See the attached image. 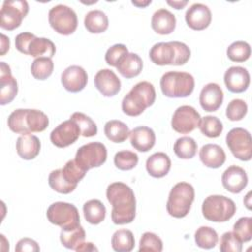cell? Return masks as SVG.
I'll use <instances>...</instances> for the list:
<instances>
[{"label":"cell","mask_w":252,"mask_h":252,"mask_svg":"<svg viewBox=\"0 0 252 252\" xmlns=\"http://www.w3.org/2000/svg\"><path fill=\"white\" fill-rule=\"evenodd\" d=\"M152 3L151 0H147V1H132V4L139 7V8H145L148 5H150Z\"/></svg>","instance_id":"cell-52"},{"label":"cell","mask_w":252,"mask_h":252,"mask_svg":"<svg viewBox=\"0 0 252 252\" xmlns=\"http://www.w3.org/2000/svg\"><path fill=\"white\" fill-rule=\"evenodd\" d=\"M152 29L158 34L171 33L176 26L175 16L166 9H159L156 11L151 21Z\"/></svg>","instance_id":"cell-27"},{"label":"cell","mask_w":252,"mask_h":252,"mask_svg":"<svg viewBox=\"0 0 252 252\" xmlns=\"http://www.w3.org/2000/svg\"><path fill=\"white\" fill-rule=\"evenodd\" d=\"M49 124L47 115L38 109L19 108L8 117V127L17 134L44 131Z\"/></svg>","instance_id":"cell-2"},{"label":"cell","mask_w":252,"mask_h":252,"mask_svg":"<svg viewBox=\"0 0 252 252\" xmlns=\"http://www.w3.org/2000/svg\"><path fill=\"white\" fill-rule=\"evenodd\" d=\"M86 232L80 224L75 227L62 228L60 232V241L62 245L68 249L76 250V248L85 241Z\"/></svg>","instance_id":"cell-31"},{"label":"cell","mask_w":252,"mask_h":252,"mask_svg":"<svg viewBox=\"0 0 252 252\" xmlns=\"http://www.w3.org/2000/svg\"><path fill=\"white\" fill-rule=\"evenodd\" d=\"M18 94L17 80L12 76L11 68L5 62L0 63V104L5 105L16 97Z\"/></svg>","instance_id":"cell-17"},{"label":"cell","mask_w":252,"mask_h":252,"mask_svg":"<svg viewBox=\"0 0 252 252\" xmlns=\"http://www.w3.org/2000/svg\"><path fill=\"white\" fill-rule=\"evenodd\" d=\"M171 166L169 157L162 152H158L150 156L146 161V169L148 173L155 178H161L165 176Z\"/></svg>","instance_id":"cell-26"},{"label":"cell","mask_w":252,"mask_h":252,"mask_svg":"<svg viewBox=\"0 0 252 252\" xmlns=\"http://www.w3.org/2000/svg\"><path fill=\"white\" fill-rule=\"evenodd\" d=\"M61 83L65 90L78 93L85 89L88 83V75L84 68L78 65L67 67L61 75Z\"/></svg>","instance_id":"cell-18"},{"label":"cell","mask_w":252,"mask_h":252,"mask_svg":"<svg viewBox=\"0 0 252 252\" xmlns=\"http://www.w3.org/2000/svg\"><path fill=\"white\" fill-rule=\"evenodd\" d=\"M130 142L132 147L139 152L150 151L156 143V135L153 129L147 126H139L130 131Z\"/></svg>","instance_id":"cell-23"},{"label":"cell","mask_w":252,"mask_h":252,"mask_svg":"<svg viewBox=\"0 0 252 252\" xmlns=\"http://www.w3.org/2000/svg\"><path fill=\"white\" fill-rule=\"evenodd\" d=\"M156 100V90L147 81L137 83L123 97L121 108L128 116H139L145 109L152 106Z\"/></svg>","instance_id":"cell-3"},{"label":"cell","mask_w":252,"mask_h":252,"mask_svg":"<svg viewBox=\"0 0 252 252\" xmlns=\"http://www.w3.org/2000/svg\"><path fill=\"white\" fill-rule=\"evenodd\" d=\"M187 26L195 31H202L209 27L212 21V13L208 6L202 3L191 5L185 13Z\"/></svg>","instance_id":"cell-16"},{"label":"cell","mask_w":252,"mask_h":252,"mask_svg":"<svg viewBox=\"0 0 252 252\" xmlns=\"http://www.w3.org/2000/svg\"><path fill=\"white\" fill-rule=\"evenodd\" d=\"M166 3L168 5H170L171 7H173L174 9L180 10V9H183L187 5L188 1H186V0H184V1H182V0L181 1H166Z\"/></svg>","instance_id":"cell-51"},{"label":"cell","mask_w":252,"mask_h":252,"mask_svg":"<svg viewBox=\"0 0 252 252\" xmlns=\"http://www.w3.org/2000/svg\"><path fill=\"white\" fill-rule=\"evenodd\" d=\"M106 198L112 205L111 220L115 224H126L136 216V198L133 190L123 182H113L107 186Z\"/></svg>","instance_id":"cell-1"},{"label":"cell","mask_w":252,"mask_h":252,"mask_svg":"<svg viewBox=\"0 0 252 252\" xmlns=\"http://www.w3.org/2000/svg\"><path fill=\"white\" fill-rule=\"evenodd\" d=\"M138 155L128 150L119 151L114 156V164L120 170H131L138 164Z\"/></svg>","instance_id":"cell-41"},{"label":"cell","mask_w":252,"mask_h":252,"mask_svg":"<svg viewBox=\"0 0 252 252\" xmlns=\"http://www.w3.org/2000/svg\"><path fill=\"white\" fill-rule=\"evenodd\" d=\"M40 147L39 139L31 133L22 134L16 142L18 155L26 160L33 159L39 154Z\"/></svg>","instance_id":"cell-24"},{"label":"cell","mask_w":252,"mask_h":252,"mask_svg":"<svg viewBox=\"0 0 252 252\" xmlns=\"http://www.w3.org/2000/svg\"><path fill=\"white\" fill-rule=\"evenodd\" d=\"M95 88L104 96H113L120 92L121 82L116 74L110 69L99 70L94 79Z\"/></svg>","instance_id":"cell-20"},{"label":"cell","mask_w":252,"mask_h":252,"mask_svg":"<svg viewBox=\"0 0 252 252\" xmlns=\"http://www.w3.org/2000/svg\"><path fill=\"white\" fill-rule=\"evenodd\" d=\"M173 151L179 158L189 159L192 158L197 153V143L193 138L184 136L175 141Z\"/></svg>","instance_id":"cell-34"},{"label":"cell","mask_w":252,"mask_h":252,"mask_svg":"<svg viewBox=\"0 0 252 252\" xmlns=\"http://www.w3.org/2000/svg\"><path fill=\"white\" fill-rule=\"evenodd\" d=\"M40 250L37 242L32 238H22L20 239L15 247L16 252H38Z\"/></svg>","instance_id":"cell-48"},{"label":"cell","mask_w":252,"mask_h":252,"mask_svg":"<svg viewBox=\"0 0 252 252\" xmlns=\"http://www.w3.org/2000/svg\"><path fill=\"white\" fill-rule=\"evenodd\" d=\"M252 218L242 217L238 219L233 224V233L241 240V242H248L252 238L251 231Z\"/></svg>","instance_id":"cell-44"},{"label":"cell","mask_w":252,"mask_h":252,"mask_svg":"<svg viewBox=\"0 0 252 252\" xmlns=\"http://www.w3.org/2000/svg\"><path fill=\"white\" fill-rule=\"evenodd\" d=\"M54 64L49 57L35 58L31 65V73L36 80H45L51 76Z\"/></svg>","instance_id":"cell-35"},{"label":"cell","mask_w":252,"mask_h":252,"mask_svg":"<svg viewBox=\"0 0 252 252\" xmlns=\"http://www.w3.org/2000/svg\"><path fill=\"white\" fill-rule=\"evenodd\" d=\"M127 53H128V48L126 47V45L121 43L114 44L107 49L105 53V61L109 66L116 67L121 57Z\"/></svg>","instance_id":"cell-47"},{"label":"cell","mask_w":252,"mask_h":252,"mask_svg":"<svg viewBox=\"0 0 252 252\" xmlns=\"http://www.w3.org/2000/svg\"><path fill=\"white\" fill-rule=\"evenodd\" d=\"M111 246L117 252L132 251L135 246V238L132 231L129 229L116 230L111 238Z\"/></svg>","instance_id":"cell-33"},{"label":"cell","mask_w":252,"mask_h":252,"mask_svg":"<svg viewBox=\"0 0 252 252\" xmlns=\"http://www.w3.org/2000/svg\"><path fill=\"white\" fill-rule=\"evenodd\" d=\"M139 251H150V252H160L162 251V241L161 239L153 232L143 233L140 244Z\"/></svg>","instance_id":"cell-43"},{"label":"cell","mask_w":252,"mask_h":252,"mask_svg":"<svg viewBox=\"0 0 252 252\" xmlns=\"http://www.w3.org/2000/svg\"><path fill=\"white\" fill-rule=\"evenodd\" d=\"M195 198L194 187L187 182H178L170 190L166 203L167 213L177 219L188 215Z\"/></svg>","instance_id":"cell-5"},{"label":"cell","mask_w":252,"mask_h":252,"mask_svg":"<svg viewBox=\"0 0 252 252\" xmlns=\"http://www.w3.org/2000/svg\"><path fill=\"white\" fill-rule=\"evenodd\" d=\"M236 212V205L222 195H211L202 204V213L206 220L214 222H223L230 220Z\"/></svg>","instance_id":"cell-8"},{"label":"cell","mask_w":252,"mask_h":252,"mask_svg":"<svg viewBox=\"0 0 252 252\" xmlns=\"http://www.w3.org/2000/svg\"><path fill=\"white\" fill-rule=\"evenodd\" d=\"M107 158L106 147L100 142H91L80 147L76 153V162L86 171L102 165Z\"/></svg>","instance_id":"cell-11"},{"label":"cell","mask_w":252,"mask_h":252,"mask_svg":"<svg viewBox=\"0 0 252 252\" xmlns=\"http://www.w3.org/2000/svg\"><path fill=\"white\" fill-rule=\"evenodd\" d=\"M70 118L78 124L82 136L89 138L96 135L97 126L94 121L88 115L82 112H74Z\"/></svg>","instance_id":"cell-40"},{"label":"cell","mask_w":252,"mask_h":252,"mask_svg":"<svg viewBox=\"0 0 252 252\" xmlns=\"http://www.w3.org/2000/svg\"><path fill=\"white\" fill-rule=\"evenodd\" d=\"M196 244L204 249H211L216 246L219 240L217 231L210 226H201L195 232Z\"/></svg>","instance_id":"cell-36"},{"label":"cell","mask_w":252,"mask_h":252,"mask_svg":"<svg viewBox=\"0 0 252 252\" xmlns=\"http://www.w3.org/2000/svg\"><path fill=\"white\" fill-rule=\"evenodd\" d=\"M15 45L21 53L33 57H49L55 54L54 43L45 37H36L33 33L25 32L16 36Z\"/></svg>","instance_id":"cell-7"},{"label":"cell","mask_w":252,"mask_h":252,"mask_svg":"<svg viewBox=\"0 0 252 252\" xmlns=\"http://www.w3.org/2000/svg\"><path fill=\"white\" fill-rule=\"evenodd\" d=\"M220 250L221 252H240L242 250V242L233 231H226L220 237Z\"/></svg>","instance_id":"cell-46"},{"label":"cell","mask_w":252,"mask_h":252,"mask_svg":"<svg viewBox=\"0 0 252 252\" xmlns=\"http://www.w3.org/2000/svg\"><path fill=\"white\" fill-rule=\"evenodd\" d=\"M247 109V103L243 99H232L226 107L225 115L230 121H239L246 115Z\"/></svg>","instance_id":"cell-45"},{"label":"cell","mask_w":252,"mask_h":252,"mask_svg":"<svg viewBox=\"0 0 252 252\" xmlns=\"http://www.w3.org/2000/svg\"><path fill=\"white\" fill-rule=\"evenodd\" d=\"M199 157L202 163L210 168L220 167L226 158L223 149L217 144L204 145L199 152Z\"/></svg>","instance_id":"cell-25"},{"label":"cell","mask_w":252,"mask_h":252,"mask_svg":"<svg viewBox=\"0 0 252 252\" xmlns=\"http://www.w3.org/2000/svg\"><path fill=\"white\" fill-rule=\"evenodd\" d=\"M199 129L203 135L209 138H218L221 134L223 126L221 121L217 116L207 115L201 118Z\"/></svg>","instance_id":"cell-37"},{"label":"cell","mask_w":252,"mask_h":252,"mask_svg":"<svg viewBox=\"0 0 252 252\" xmlns=\"http://www.w3.org/2000/svg\"><path fill=\"white\" fill-rule=\"evenodd\" d=\"M84 25L91 33H101L108 28V18L100 10H92L85 16Z\"/></svg>","instance_id":"cell-29"},{"label":"cell","mask_w":252,"mask_h":252,"mask_svg":"<svg viewBox=\"0 0 252 252\" xmlns=\"http://www.w3.org/2000/svg\"><path fill=\"white\" fill-rule=\"evenodd\" d=\"M81 131L78 124L72 120L63 121L50 133V141L57 148H66L74 144L80 137Z\"/></svg>","instance_id":"cell-15"},{"label":"cell","mask_w":252,"mask_h":252,"mask_svg":"<svg viewBox=\"0 0 252 252\" xmlns=\"http://www.w3.org/2000/svg\"><path fill=\"white\" fill-rule=\"evenodd\" d=\"M50 27L62 35L72 34L78 27V18L75 11L66 5H56L48 12Z\"/></svg>","instance_id":"cell-9"},{"label":"cell","mask_w":252,"mask_h":252,"mask_svg":"<svg viewBox=\"0 0 252 252\" xmlns=\"http://www.w3.org/2000/svg\"><path fill=\"white\" fill-rule=\"evenodd\" d=\"M10 47V40L9 37H7L5 34L1 33V55L3 56Z\"/></svg>","instance_id":"cell-50"},{"label":"cell","mask_w":252,"mask_h":252,"mask_svg":"<svg viewBox=\"0 0 252 252\" xmlns=\"http://www.w3.org/2000/svg\"><path fill=\"white\" fill-rule=\"evenodd\" d=\"M48 184L54 191L61 194H69L73 192L77 186L69 183L63 176L62 169H55L49 173Z\"/></svg>","instance_id":"cell-38"},{"label":"cell","mask_w":252,"mask_h":252,"mask_svg":"<svg viewBox=\"0 0 252 252\" xmlns=\"http://www.w3.org/2000/svg\"><path fill=\"white\" fill-rule=\"evenodd\" d=\"M191 55L190 48L180 41L158 42L150 49L149 56L153 63L159 66L184 65Z\"/></svg>","instance_id":"cell-4"},{"label":"cell","mask_w":252,"mask_h":252,"mask_svg":"<svg viewBox=\"0 0 252 252\" xmlns=\"http://www.w3.org/2000/svg\"><path fill=\"white\" fill-rule=\"evenodd\" d=\"M226 145L232 155L243 161L251 159L252 142L250 133L243 128L236 127L231 129L225 138Z\"/></svg>","instance_id":"cell-13"},{"label":"cell","mask_w":252,"mask_h":252,"mask_svg":"<svg viewBox=\"0 0 252 252\" xmlns=\"http://www.w3.org/2000/svg\"><path fill=\"white\" fill-rule=\"evenodd\" d=\"M29 13V4L25 0H6L0 11V27L13 31L20 27L23 19Z\"/></svg>","instance_id":"cell-12"},{"label":"cell","mask_w":252,"mask_h":252,"mask_svg":"<svg viewBox=\"0 0 252 252\" xmlns=\"http://www.w3.org/2000/svg\"><path fill=\"white\" fill-rule=\"evenodd\" d=\"M47 220L61 228H70L80 225L79 211L73 204L55 202L46 211Z\"/></svg>","instance_id":"cell-10"},{"label":"cell","mask_w":252,"mask_h":252,"mask_svg":"<svg viewBox=\"0 0 252 252\" xmlns=\"http://www.w3.org/2000/svg\"><path fill=\"white\" fill-rule=\"evenodd\" d=\"M199 101L201 107L208 112L217 111L223 101V92L216 83H209L203 87Z\"/></svg>","instance_id":"cell-22"},{"label":"cell","mask_w":252,"mask_h":252,"mask_svg":"<svg viewBox=\"0 0 252 252\" xmlns=\"http://www.w3.org/2000/svg\"><path fill=\"white\" fill-rule=\"evenodd\" d=\"M251 54V47L248 42L237 40L232 42L226 49L227 57L233 62H244Z\"/></svg>","instance_id":"cell-39"},{"label":"cell","mask_w":252,"mask_h":252,"mask_svg":"<svg viewBox=\"0 0 252 252\" xmlns=\"http://www.w3.org/2000/svg\"><path fill=\"white\" fill-rule=\"evenodd\" d=\"M223 81L229 92L238 94L247 90L250 84V75L245 68L232 66L225 71Z\"/></svg>","instance_id":"cell-19"},{"label":"cell","mask_w":252,"mask_h":252,"mask_svg":"<svg viewBox=\"0 0 252 252\" xmlns=\"http://www.w3.org/2000/svg\"><path fill=\"white\" fill-rule=\"evenodd\" d=\"M98 249L92 242H83L77 248L76 251H97Z\"/></svg>","instance_id":"cell-49"},{"label":"cell","mask_w":252,"mask_h":252,"mask_svg":"<svg viewBox=\"0 0 252 252\" xmlns=\"http://www.w3.org/2000/svg\"><path fill=\"white\" fill-rule=\"evenodd\" d=\"M222 186L233 194L240 193L248 183L245 170L237 165H230L224 170L221 176Z\"/></svg>","instance_id":"cell-21"},{"label":"cell","mask_w":252,"mask_h":252,"mask_svg":"<svg viewBox=\"0 0 252 252\" xmlns=\"http://www.w3.org/2000/svg\"><path fill=\"white\" fill-rule=\"evenodd\" d=\"M117 71L126 79L137 77L143 69V61L136 53L128 52L118 61L116 66Z\"/></svg>","instance_id":"cell-28"},{"label":"cell","mask_w":252,"mask_h":252,"mask_svg":"<svg viewBox=\"0 0 252 252\" xmlns=\"http://www.w3.org/2000/svg\"><path fill=\"white\" fill-rule=\"evenodd\" d=\"M62 169V173H63V176L65 177V179L77 186L78 183L85 177L86 175V170H84L77 162L75 159H71L69 161L66 162V164L63 166Z\"/></svg>","instance_id":"cell-42"},{"label":"cell","mask_w":252,"mask_h":252,"mask_svg":"<svg viewBox=\"0 0 252 252\" xmlns=\"http://www.w3.org/2000/svg\"><path fill=\"white\" fill-rule=\"evenodd\" d=\"M200 113L190 105H181L173 113L171 118L172 129L180 134H188L199 127Z\"/></svg>","instance_id":"cell-14"},{"label":"cell","mask_w":252,"mask_h":252,"mask_svg":"<svg viewBox=\"0 0 252 252\" xmlns=\"http://www.w3.org/2000/svg\"><path fill=\"white\" fill-rule=\"evenodd\" d=\"M104 134L113 143H122L130 135L129 127L120 120H109L104 125Z\"/></svg>","instance_id":"cell-32"},{"label":"cell","mask_w":252,"mask_h":252,"mask_svg":"<svg viewBox=\"0 0 252 252\" xmlns=\"http://www.w3.org/2000/svg\"><path fill=\"white\" fill-rule=\"evenodd\" d=\"M83 213L88 222L98 224L105 219L106 209L99 200L93 199L84 204Z\"/></svg>","instance_id":"cell-30"},{"label":"cell","mask_w":252,"mask_h":252,"mask_svg":"<svg viewBox=\"0 0 252 252\" xmlns=\"http://www.w3.org/2000/svg\"><path fill=\"white\" fill-rule=\"evenodd\" d=\"M160 89L167 97H186L194 91L195 80L187 72L169 71L160 79Z\"/></svg>","instance_id":"cell-6"}]
</instances>
